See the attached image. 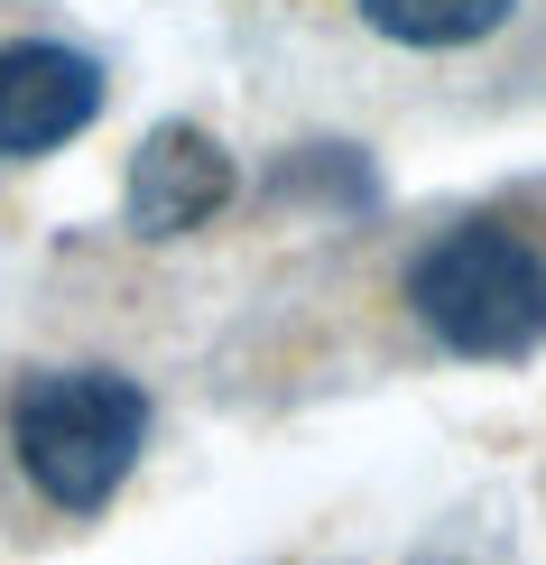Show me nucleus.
<instances>
[{
	"mask_svg": "<svg viewBox=\"0 0 546 565\" xmlns=\"http://www.w3.org/2000/svg\"><path fill=\"white\" fill-rule=\"evenodd\" d=\"M139 445H149V390L111 362H56L10 390V455L29 491L65 520H93L121 501Z\"/></svg>",
	"mask_w": 546,
	"mask_h": 565,
	"instance_id": "1",
	"label": "nucleus"
},
{
	"mask_svg": "<svg viewBox=\"0 0 546 565\" xmlns=\"http://www.w3.org/2000/svg\"><path fill=\"white\" fill-rule=\"evenodd\" d=\"M408 316L454 362H528L546 352V250L491 214L445 223L408 260Z\"/></svg>",
	"mask_w": 546,
	"mask_h": 565,
	"instance_id": "2",
	"label": "nucleus"
},
{
	"mask_svg": "<svg viewBox=\"0 0 546 565\" xmlns=\"http://www.w3.org/2000/svg\"><path fill=\"white\" fill-rule=\"evenodd\" d=\"M232 195H242V168H232L223 139L195 130V121H158V130L130 149L121 223L139 232V242H185V232H204Z\"/></svg>",
	"mask_w": 546,
	"mask_h": 565,
	"instance_id": "3",
	"label": "nucleus"
},
{
	"mask_svg": "<svg viewBox=\"0 0 546 565\" xmlns=\"http://www.w3.org/2000/svg\"><path fill=\"white\" fill-rule=\"evenodd\" d=\"M111 75L65 38H10L0 46V158H46L103 121Z\"/></svg>",
	"mask_w": 546,
	"mask_h": 565,
	"instance_id": "4",
	"label": "nucleus"
},
{
	"mask_svg": "<svg viewBox=\"0 0 546 565\" xmlns=\"http://www.w3.org/2000/svg\"><path fill=\"white\" fill-rule=\"evenodd\" d=\"M371 38L389 46H417V56H454V46H482L510 29L518 0H352Z\"/></svg>",
	"mask_w": 546,
	"mask_h": 565,
	"instance_id": "5",
	"label": "nucleus"
}]
</instances>
